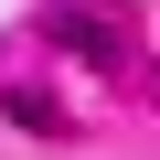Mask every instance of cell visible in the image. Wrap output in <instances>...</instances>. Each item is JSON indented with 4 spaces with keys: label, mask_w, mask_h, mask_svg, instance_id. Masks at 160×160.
Masks as SVG:
<instances>
[{
    "label": "cell",
    "mask_w": 160,
    "mask_h": 160,
    "mask_svg": "<svg viewBox=\"0 0 160 160\" xmlns=\"http://www.w3.org/2000/svg\"><path fill=\"white\" fill-rule=\"evenodd\" d=\"M53 43H64V53H86V64H107V53H118L96 11H53Z\"/></svg>",
    "instance_id": "1"
}]
</instances>
